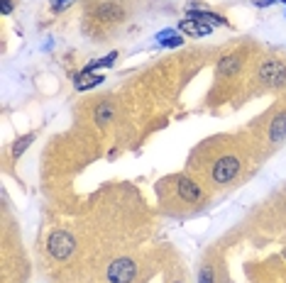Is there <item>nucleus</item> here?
I'll return each instance as SVG.
<instances>
[{
  "mask_svg": "<svg viewBox=\"0 0 286 283\" xmlns=\"http://www.w3.org/2000/svg\"><path fill=\"white\" fill-rule=\"evenodd\" d=\"M47 249H49V254L54 256V259H69V256L74 254V249H76V242H74V237L69 232L59 229V232H54L49 237Z\"/></svg>",
  "mask_w": 286,
  "mask_h": 283,
  "instance_id": "1",
  "label": "nucleus"
},
{
  "mask_svg": "<svg viewBox=\"0 0 286 283\" xmlns=\"http://www.w3.org/2000/svg\"><path fill=\"white\" fill-rule=\"evenodd\" d=\"M137 276V266L132 259H115L113 264L108 266V281L110 283H130Z\"/></svg>",
  "mask_w": 286,
  "mask_h": 283,
  "instance_id": "2",
  "label": "nucleus"
},
{
  "mask_svg": "<svg viewBox=\"0 0 286 283\" xmlns=\"http://www.w3.org/2000/svg\"><path fill=\"white\" fill-rule=\"evenodd\" d=\"M240 173V161L235 156H220L213 166V181L215 183H230Z\"/></svg>",
  "mask_w": 286,
  "mask_h": 283,
  "instance_id": "3",
  "label": "nucleus"
},
{
  "mask_svg": "<svg viewBox=\"0 0 286 283\" xmlns=\"http://www.w3.org/2000/svg\"><path fill=\"white\" fill-rule=\"evenodd\" d=\"M259 78H262L264 83L284 85L286 83V64H282V61H267V64H262Z\"/></svg>",
  "mask_w": 286,
  "mask_h": 283,
  "instance_id": "4",
  "label": "nucleus"
},
{
  "mask_svg": "<svg viewBox=\"0 0 286 283\" xmlns=\"http://www.w3.org/2000/svg\"><path fill=\"white\" fill-rule=\"evenodd\" d=\"M179 196H181V200H186V203H196L200 198L198 183L193 178H186V176L179 178Z\"/></svg>",
  "mask_w": 286,
  "mask_h": 283,
  "instance_id": "5",
  "label": "nucleus"
},
{
  "mask_svg": "<svg viewBox=\"0 0 286 283\" xmlns=\"http://www.w3.org/2000/svg\"><path fill=\"white\" fill-rule=\"evenodd\" d=\"M286 140V113H279L269 125V142L282 144Z\"/></svg>",
  "mask_w": 286,
  "mask_h": 283,
  "instance_id": "6",
  "label": "nucleus"
},
{
  "mask_svg": "<svg viewBox=\"0 0 286 283\" xmlns=\"http://www.w3.org/2000/svg\"><path fill=\"white\" fill-rule=\"evenodd\" d=\"M181 32H186V34H191V37H205V34H210L213 27L210 25H205V22H198V20H184L181 25H179Z\"/></svg>",
  "mask_w": 286,
  "mask_h": 283,
  "instance_id": "7",
  "label": "nucleus"
},
{
  "mask_svg": "<svg viewBox=\"0 0 286 283\" xmlns=\"http://www.w3.org/2000/svg\"><path fill=\"white\" fill-rule=\"evenodd\" d=\"M189 17L191 20H198V22H205V25H220V27H228V20L215 15V12H203V10H189Z\"/></svg>",
  "mask_w": 286,
  "mask_h": 283,
  "instance_id": "8",
  "label": "nucleus"
},
{
  "mask_svg": "<svg viewBox=\"0 0 286 283\" xmlns=\"http://www.w3.org/2000/svg\"><path fill=\"white\" fill-rule=\"evenodd\" d=\"M115 59H117V52H110L108 57L95 59V61H91L88 66H84V71H81V73H93L95 69H108V66H113V64H115Z\"/></svg>",
  "mask_w": 286,
  "mask_h": 283,
  "instance_id": "9",
  "label": "nucleus"
},
{
  "mask_svg": "<svg viewBox=\"0 0 286 283\" xmlns=\"http://www.w3.org/2000/svg\"><path fill=\"white\" fill-rule=\"evenodd\" d=\"M240 69V59L237 57H223L218 61V73L220 76H228V73H235Z\"/></svg>",
  "mask_w": 286,
  "mask_h": 283,
  "instance_id": "10",
  "label": "nucleus"
},
{
  "mask_svg": "<svg viewBox=\"0 0 286 283\" xmlns=\"http://www.w3.org/2000/svg\"><path fill=\"white\" fill-rule=\"evenodd\" d=\"M103 83V76H91V73H79L76 78V90H88L93 85Z\"/></svg>",
  "mask_w": 286,
  "mask_h": 283,
  "instance_id": "11",
  "label": "nucleus"
},
{
  "mask_svg": "<svg viewBox=\"0 0 286 283\" xmlns=\"http://www.w3.org/2000/svg\"><path fill=\"white\" fill-rule=\"evenodd\" d=\"M115 115V108L110 103H103L100 108H95V122H100V125H108L110 120H113Z\"/></svg>",
  "mask_w": 286,
  "mask_h": 283,
  "instance_id": "12",
  "label": "nucleus"
},
{
  "mask_svg": "<svg viewBox=\"0 0 286 283\" xmlns=\"http://www.w3.org/2000/svg\"><path fill=\"white\" fill-rule=\"evenodd\" d=\"M32 142H34V132H29V135H25V137H20V140L15 142V146H12V154H15V156H22V151L27 149Z\"/></svg>",
  "mask_w": 286,
  "mask_h": 283,
  "instance_id": "13",
  "label": "nucleus"
},
{
  "mask_svg": "<svg viewBox=\"0 0 286 283\" xmlns=\"http://www.w3.org/2000/svg\"><path fill=\"white\" fill-rule=\"evenodd\" d=\"M198 283H215V271H213V266H203V269H200Z\"/></svg>",
  "mask_w": 286,
  "mask_h": 283,
  "instance_id": "14",
  "label": "nucleus"
},
{
  "mask_svg": "<svg viewBox=\"0 0 286 283\" xmlns=\"http://www.w3.org/2000/svg\"><path fill=\"white\" fill-rule=\"evenodd\" d=\"M181 44H184V37H181V34H172V37L162 39V47H167V49H174V47H181Z\"/></svg>",
  "mask_w": 286,
  "mask_h": 283,
  "instance_id": "15",
  "label": "nucleus"
},
{
  "mask_svg": "<svg viewBox=\"0 0 286 283\" xmlns=\"http://www.w3.org/2000/svg\"><path fill=\"white\" fill-rule=\"evenodd\" d=\"M49 2H52V7H54V10H59V12H61V10L71 7V5H74L76 0H49Z\"/></svg>",
  "mask_w": 286,
  "mask_h": 283,
  "instance_id": "16",
  "label": "nucleus"
},
{
  "mask_svg": "<svg viewBox=\"0 0 286 283\" xmlns=\"http://www.w3.org/2000/svg\"><path fill=\"white\" fill-rule=\"evenodd\" d=\"M12 12V0H2V15H10Z\"/></svg>",
  "mask_w": 286,
  "mask_h": 283,
  "instance_id": "17",
  "label": "nucleus"
}]
</instances>
